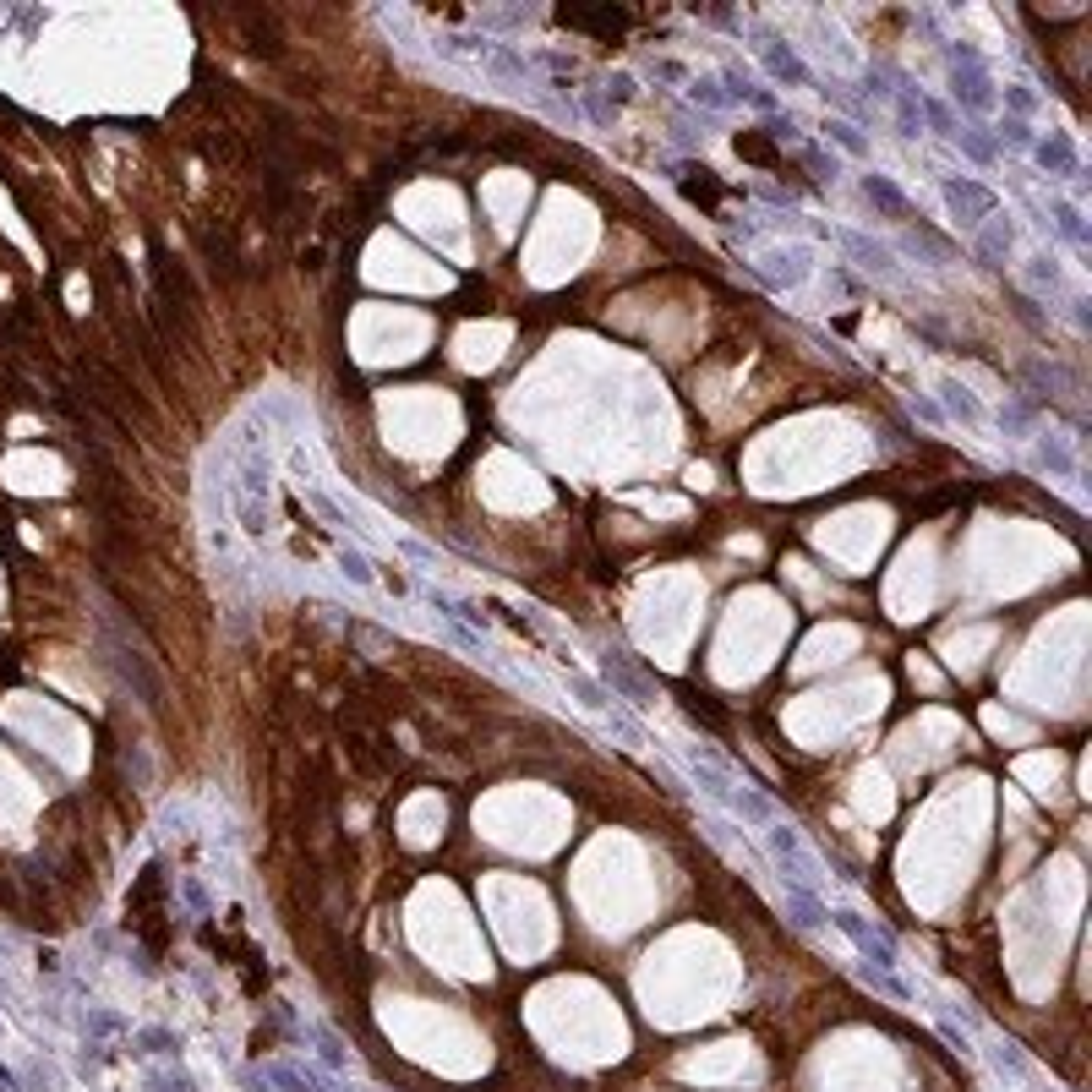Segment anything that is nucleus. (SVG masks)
I'll use <instances>...</instances> for the list:
<instances>
[{"label": "nucleus", "instance_id": "nucleus-1", "mask_svg": "<svg viewBox=\"0 0 1092 1092\" xmlns=\"http://www.w3.org/2000/svg\"><path fill=\"white\" fill-rule=\"evenodd\" d=\"M683 765H689V775L705 787L710 803H722L726 814H732V820H743L749 830H765V825L775 820V803H771V798H765V792H754V787H743L738 775L726 771V765H716L710 754H699V749H694Z\"/></svg>", "mask_w": 1092, "mask_h": 1092}, {"label": "nucleus", "instance_id": "nucleus-2", "mask_svg": "<svg viewBox=\"0 0 1092 1092\" xmlns=\"http://www.w3.org/2000/svg\"><path fill=\"white\" fill-rule=\"evenodd\" d=\"M994 77H989V61H983V50L978 44H951V104H956L961 115L973 120H989L1000 104H994Z\"/></svg>", "mask_w": 1092, "mask_h": 1092}, {"label": "nucleus", "instance_id": "nucleus-3", "mask_svg": "<svg viewBox=\"0 0 1092 1092\" xmlns=\"http://www.w3.org/2000/svg\"><path fill=\"white\" fill-rule=\"evenodd\" d=\"M759 836H765V847H771V863L781 869V879L803 885V891H820V879H825V874H820V857L808 852L803 836H798L787 820H771Z\"/></svg>", "mask_w": 1092, "mask_h": 1092}, {"label": "nucleus", "instance_id": "nucleus-4", "mask_svg": "<svg viewBox=\"0 0 1092 1092\" xmlns=\"http://www.w3.org/2000/svg\"><path fill=\"white\" fill-rule=\"evenodd\" d=\"M940 197H945V208H951L961 224H973V230H983L989 218H1000V191L983 186L978 175H940Z\"/></svg>", "mask_w": 1092, "mask_h": 1092}, {"label": "nucleus", "instance_id": "nucleus-5", "mask_svg": "<svg viewBox=\"0 0 1092 1092\" xmlns=\"http://www.w3.org/2000/svg\"><path fill=\"white\" fill-rule=\"evenodd\" d=\"M830 924H836L841 934L852 940V951H857L863 961H869V967H879V973H896V967H902V951H896V940L885 934V928H874L869 918H863V912L836 907V912H830Z\"/></svg>", "mask_w": 1092, "mask_h": 1092}, {"label": "nucleus", "instance_id": "nucleus-6", "mask_svg": "<svg viewBox=\"0 0 1092 1092\" xmlns=\"http://www.w3.org/2000/svg\"><path fill=\"white\" fill-rule=\"evenodd\" d=\"M612 699H628V705H655V683L645 673H634L622 655H601V677H596Z\"/></svg>", "mask_w": 1092, "mask_h": 1092}, {"label": "nucleus", "instance_id": "nucleus-7", "mask_svg": "<svg viewBox=\"0 0 1092 1092\" xmlns=\"http://www.w3.org/2000/svg\"><path fill=\"white\" fill-rule=\"evenodd\" d=\"M863 197H869L885 218H896V224H918V230H924V214L912 208V197L891 181V175H863Z\"/></svg>", "mask_w": 1092, "mask_h": 1092}, {"label": "nucleus", "instance_id": "nucleus-8", "mask_svg": "<svg viewBox=\"0 0 1092 1092\" xmlns=\"http://www.w3.org/2000/svg\"><path fill=\"white\" fill-rule=\"evenodd\" d=\"M781 907H787V924L803 928V934H820V928L830 924V907L820 902V891H803V885H792V879H781Z\"/></svg>", "mask_w": 1092, "mask_h": 1092}, {"label": "nucleus", "instance_id": "nucleus-9", "mask_svg": "<svg viewBox=\"0 0 1092 1092\" xmlns=\"http://www.w3.org/2000/svg\"><path fill=\"white\" fill-rule=\"evenodd\" d=\"M759 61H765V71H771L781 88H814V71L803 66V55L792 50V44H781V38H765V44H759Z\"/></svg>", "mask_w": 1092, "mask_h": 1092}, {"label": "nucleus", "instance_id": "nucleus-10", "mask_svg": "<svg viewBox=\"0 0 1092 1092\" xmlns=\"http://www.w3.org/2000/svg\"><path fill=\"white\" fill-rule=\"evenodd\" d=\"M1032 159H1038V169H1049L1054 181H1071V175H1081V153H1076L1071 132H1049L1032 142Z\"/></svg>", "mask_w": 1092, "mask_h": 1092}, {"label": "nucleus", "instance_id": "nucleus-11", "mask_svg": "<svg viewBox=\"0 0 1092 1092\" xmlns=\"http://www.w3.org/2000/svg\"><path fill=\"white\" fill-rule=\"evenodd\" d=\"M830 236L847 246V252L863 263L869 273H879V279H902V263H896V252L891 246H879V241H869V236H857V230H830Z\"/></svg>", "mask_w": 1092, "mask_h": 1092}, {"label": "nucleus", "instance_id": "nucleus-12", "mask_svg": "<svg viewBox=\"0 0 1092 1092\" xmlns=\"http://www.w3.org/2000/svg\"><path fill=\"white\" fill-rule=\"evenodd\" d=\"M306 503H312V508H317V520L322 524H328V530H344V536H355V541H367V524H361V520H355V514H350V508H344V503H339V497H334V492H328V487H322V481H306Z\"/></svg>", "mask_w": 1092, "mask_h": 1092}, {"label": "nucleus", "instance_id": "nucleus-13", "mask_svg": "<svg viewBox=\"0 0 1092 1092\" xmlns=\"http://www.w3.org/2000/svg\"><path fill=\"white\" fill-rule=\"evenodd\" d=\"M934 404L945 410V420H961V426H973V432L989 420V416H983V404L973 399V388H961L956 377H945V383H940V399H934Z\"/></svg>", "mask_w": 1092, "mask_h": 1092}, {"label": "nucleus", "instance_id": "nucleus-14", "mask_svg": "<svg viewBox=\"0 0 1092 1092\" xmlns=\"http://www.w3.org/2000/svg\"><path fill=\"white\" fill-rule=\"evenodd\" d=\"M1038 465L1049 475H1059V481H1076V475H1081L1071 443H1065V437H1049V432H1038Z\"/></svg>", "mask_w": 1092, "mask_h": 1092}, {"label": "nucleus", "instance_id": "nucleus-15", "mask_svg": "<svg viewBox=\"0 0 1092 1092\" xmlns=\"http://www.w3.org/2000/svg\"><path fill=\"white\" fill-rule=\"evenodd\" d=\"M994 104H1000V110H1005L1010 120H1027V126H1032V115L1043 110V99H1038V93H1032L1027 83H1005V88H994Z\"/></svg>", "mask_w": 1092, "mask_h": 1092}, {"label": "nucleus", "instance_id": "nucleus-16", "mask_svg": "<svg viewBox=\"0 0 1092 1092\" xmlns=\"http://www.w3.org/2000/svg\"><path fill=\"white\" fill-rule=\"evenodd\" d=\"M825 142H836L847 159H863V153H869V137L857 132V120H841V115L825 120Z\"/></svg>", "mask_w": 1092, "mask_h": 1092}, {"label": "nucleus", "instance_id": "nucleus-17", "mask_svg": "<svg viewBox=\"0 0 1092 1092\" xmlns=\"http://www.w3.org/2000/svg\"><path fill=\"white\" fill-rule=\"evenodd\" d=\"M951 142H956V148L967 153V159H973V165H983V169H994V159H1000V148L989 142V132H978V126H961V132L951 137Z\"/></svg>", "mask_w": 1092, "mask_h": 1092}, {"label": "nucleus", "instance_id": "nucleus-18", "mask_svg": "<svg viewBox=\"0 0 1092 1092\" xmlns=\"http://www.w3.org/2000/svg\"><path fill=\"white\" fill-rule=\"evenodd\" d=\"M1049 214H1054L1059 236L1071 241V246H1087V224H1081V208H1076V202H1065V197H1049Z\"/></svg>", "mask_w": 1092, "mask_h": 1092}, {"label": "nucleus", "instance_id": "nucleus-19", "mask_svg": "<svg viewBox=\"0 0 1092 1092\" xmlns=\"http://www.w3.org/2000/svg\"><path fill=\"white\" fill-rule=\"evenodd\" d=\"M268 1081H273L279 1092H328L317 1076L301 1071V1065H268Z\"/></svg>", "mask_w": 1092, "mask_h": 1092}, {"label": "nucleus", "instance_id": "nucleus-20", "mask_svg": "<svg viewBox=\"0 0 1092 1092\" xmlns=\"http://www.w3.org/2000/svg\"><path fill=\"white\" fill-rule=\"evenodd\" d=\"M334 563H339V573H344L350 585H361V590L377 585V573H371V563H367V552H361V546H339Z\"/></svg>", "mask_w": 1092, "mask_h": 1092}, {"label": "nucleus", "instance_id": "nucleus-21", "mask_svg": "<svg viewBox=\"0 0 1092 1092\" xmlns=\"http://www.w3.org/2000/svg\"><path fill=\"white\" fill-rule=\"evenodd\" d=\"M924 126H928V132H940V137H956L961 132L956 110H951L945 99H924Z\"/></svg>", "mask_w": 1092, "mask_h": 1092}, {"label": "nucleus", "instance_id": "nucleus-22", "mask_svg": "<svg viewBox=\"0 0 1092 1092\" xmlns=\"http://www.w3.org/2000/svg\"><path fill=\"white\" fill-rule=\"evenodd\" d=\"M857 978H863V983H869V989H879V994H891V1000H912V989H907V983H902V978H896V973H879V967H869V961H863V967H857Z\"/></svg>", "mask_w": 1092, "mask_h": 1092}, {"label": "nucleus", "instance_id": "nucleus-23", "mask_svg": "<svg viewBox=\"0 0 1092 1092\" xmlns=\"http://www.w3.org/2000/svg\"><path fill=\"white\" fill-rule=\"evenodd\" d=\"M1032 420H1038V410H1032V404H1005V410H1000V426H1005V432H1016V437L1032 432Z\"/></svg>", "mask_w": 1092, "mask_h": 1092}, {"label": "nucleus", "instance_id": "nucleus-24", "mask_svg": "<svg viewBox=\"0 0 1092 1092\" xmlns=\"http://www.w3.org/2000/svg\"><path fill=\"white\" fill-rule=\"evenodd\" d=\"M394 546H399L404 557H416L420 569H432V573H437V552H432V546H426L420 536H394Z\"/></svg>", "mask_w": 1092, "mask_h": 1092}, {"label": "nucleus", "instance_id": "nucleus-25", "mask_svg": "<svg viewBox=\"0 0 1092 1092\" xmlns=\"http://www.w3.org/2000/svg\"><path fill=\"white\" fill-rule=\"evenodd\" d=\"M1000 137H1005V142H1010V148H1022V153H1032V142H1038V137H1032V126H1027V120H1000Z\"/></svg>", "mask_w": 1092, "mask_h": 1092}, {"label": "nucleus", "instance_id": "nucleus-26", "mask_svg": "<svg viewBox=\"0 0 1092 1092\" xmlns=\"http://www.w3.org/2000/svg\"><path fill=\"white\" fill-rule=\"evenodd\" d=\"M689 99H694V104H705V110H726V104H732L716 83H699V77L689 83Z\"/></svg>", "mask_w": 1092, "mask_h": 1092}, {"label": "nucleus", "instance_id": "nucleus-27", "mask_svg": "<svg viewBox=\"0 0 1092 1092\" xmlns=\"http://www.w3.org/2000/svg\"><path fill=\"white\" fill-rule=\"evenodd\" d=\"M606 99H612V104H628V99H639V83H634V77H628V71H612V77H606Z\"/></svg>", "mask_w": 1092, "mask_h": 1092}, {"label": "nucleus", "instance_id": "nucleus-28", "mask_svg": "<svg viewBox=\"0 0 1092 1092\" xmlns=\"http://www.w3.org/2000/svg\"><path fill=\"white\" fill-rule=\"evenodd\" d=\"M912 416L924 420V426H945V410L928 399V394H912Z\"/></svg>", "mask_w": 1092, "mask_h": 1092}, {"label": "nucleus", "instance_id": "nucleus-29", "mask_svg": "<svg viewBox=\"0 0 1092 1092\" xmlns=\"http://www.w3.org/2000/svg\"><path fill=\"white\" fill-rule=\"evenodd\" d=\"M142 1043H148L153 1054H175V1049H181V1038H175V1032H165V1027H148V1032H142Z\"/></svg>", "mask_w": 1092, "mask_h": 1092}, {"label": "nucleus", "instance_id": "nucleus-30", "mask_svg": "<svg viewBox=\"0 0 1092 1092\" xmlns=\"http://www.w3.org/2000/svg\"><path fill=\"white\" fill-rule=\"evenodd\" d=\"M153 1087H159V1092H197V1087H191V1076H181V1071L153 1076Z\"/></svg>", "mask_w": 1092, "mask_h": 1092}, {"label": "nucleus", "instance_id": "nucleus-31", "mask_svg": "<svg viewBox=\"0 0 1092 1092\" xmlns=\"http://www.w3.org/2000/svg\"><path fill=\"white\" fill-rule=\"evenodd\" d=\"M1032 279H1038V285H1049V290H1059V268L1049 263V257H1032Z\"/></svg>", "mask_w": 1092, "mask_h": 1092}, {"label": "nucleus", "instance_id": "nucleus-32", "mask_svg": "<svg viewBox=\"0 0 1092 1092\" xmlns=\"http://www.w3.org/2000/svg\"><path fill=\"white\" fill-rule=\"evenodd\" d=\"M317 1043H322V1059H328V1065H344V1049H339L334 1032H317Z\"/></svg>", "mask_w": 1092, "mask_h": 1092}]
</instances>
